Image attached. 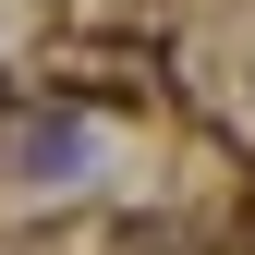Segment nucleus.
Wrapping results in <instances>:
<instances>
[{
  "mask_svg": "<svg viewBox=\"0 0 255 255\" xmlns=\"http://www.w3.org/2000/svg\"><path fill=\"white\" fill-rule=\"evenodd\" d=\"M24 170H49V182L73 170V122H37V134H24Z\"/></svg>",
  "mask_w": 255,
  "mask_h": 255,
  "instance_id": "f257e3e1",
  "label": "nucleus"
}]
</instances>
